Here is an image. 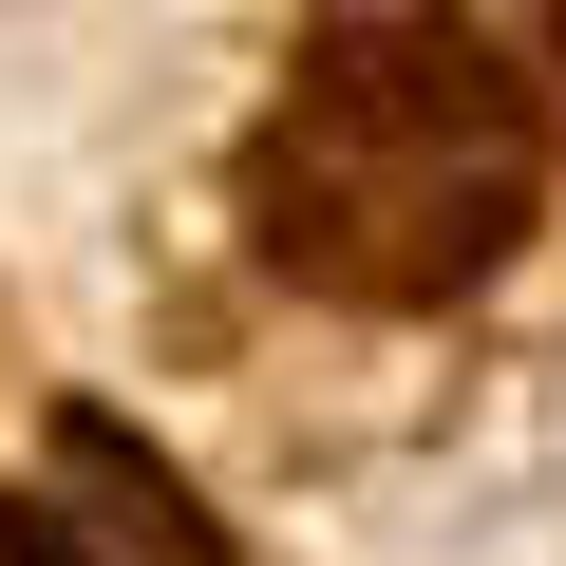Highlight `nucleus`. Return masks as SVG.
Returning <instances> with one entry per match:
<instances>
[{
    "mask_svg": "<svg viewBox=\"0 0 566 566\" xmlns=\"http://www.w3.org/2000/svg\"><path fill=\"white\" fill-rule=\"evenodd\" d=\"M264 245L322 283V303H453V283L510 264L528 189H547V114L528 76L472 39V20H378V39H322L303 95L264 114Z\"/></svg>",
    "mask_w": 566,
    "mask_h": 566,
    "instance_id": "obj_1",
    "label": "nucleus"
},
{
    "mask_svg": "<svg viewBox=\"0 0 566 566\" xmlns=\"http://www.w3.org/2000/svg\"><path fill=\"white\" fill-rule=\"evenodd\" d=\"M0 566H227V528H208L114 416H76V434L39 453V491L0 510Z\"/></svg>",
    "mask_w": 566,
    "mask_h": 566,
    "instance_id": "obj_2",
    "label": "nucleus"
}]
</instances>
